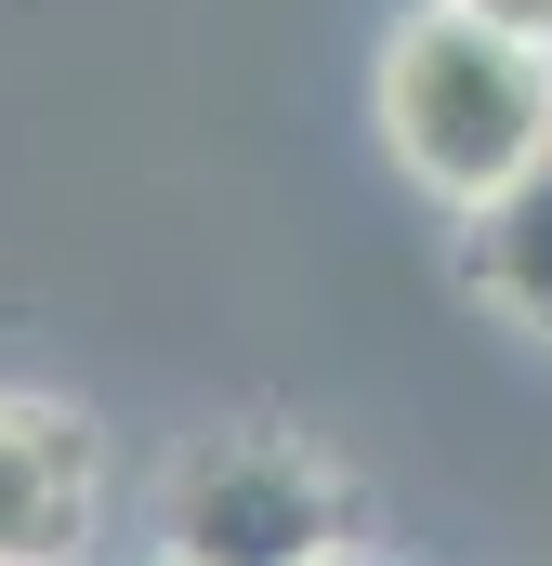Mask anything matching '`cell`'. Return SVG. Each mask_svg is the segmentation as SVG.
Wrapping results in <instances>:
<instances>
[{"label":"cell","instance_id":"obj_4","mask_svg":"<svg viewBox=\"0 0 552 566\" xmlns=\"http://www.w3.org/2000/svg\"><path fill=\"white\" fill-rule=\"evenodd\" d=\"M460 277H474V303H500L527 343H552V158L513 185V198H487V211H474Z\"/></svg>","mask_w":552,"mask_h":566},{"label":"cell","instance_id":"obj_2","mask_svg":"<svg viewBox=\"0 0 552 566\" xmlns=\"http://www.w3.org/2000/svg\"><path fill=\"white\" fill-rule=\"evenodd\" d=\"M329 554H355V514L302 434H211L158 488V566H329Z\"/></svg>","mask_w":552,"mask_h":566},{"label":"cell","instance_id":"obj_1","mask_svg":"<svg viewBox=\"0 0 552 566\" xmlns=\"http://www.w3.org/2000/svg\"><path fill=\"white\" fill-rule=\"evenodd\" d=\"M382 145L447 211L513 198L552 158V53L500 40V27H460V13H408L382 40Z\"/></svg>","mask_w":552,"mask_h":566},{"label":"cell","instance_id":"obj_3","mask_svg":"<svg viewBox=\"0 0 552 566\" xmlns=\"http://www.w3.org/2000/svg\"><path fill=\"white\" fill-rule=\"evenodd\" d=\"M106 541V422L0 382V566H93Z\"/></svg>","mask_w":552,"mask_h":566},{"label":"cell","instance_id":"obj_5","mask_svg":"<svg viewBox=\"0 0 552 566\" xmlns=\"http://www.w3.org/2000/svg\"><path fill=\"white\" fill-rule=\"evenodd\" d=\"M434 13H460V27H500V40L552 53V0H434Z\"/></svg>","mask_w":552,"mask_h":566},{"label":"cell","instance_id":"obj_6","mask_svg":"<svg viewBox=\"0 0 552 566\" xmlns=\"http://www.w3.org/2000/svg\"><path fill=\"white\" fill-rule=\"evenodd\" d=\"M329 566H382V554H329Z\"/></svg>","mask_w":552,"mask_h":566}]
</instances>
